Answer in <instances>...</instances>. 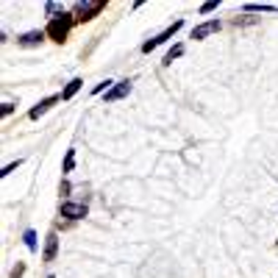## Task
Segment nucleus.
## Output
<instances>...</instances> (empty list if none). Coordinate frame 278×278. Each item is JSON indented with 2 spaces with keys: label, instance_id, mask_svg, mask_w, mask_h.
<instances>
[{
  "label": "nucleus",
  "instance_id": "2",
  "mask_svg": "<svg viewBox=\"0 0 278 278\" xmlns=\"http://www.w3.org/2000/svg\"><path fill=\"white\" fill-rule=\"evenodd\" d=\"M100 11H103V3H78V6H75V20L86 22V20H92V17L100 14Z\"/></svg>",
  "mask_w": 278,
  "mask_h": 278
},
{
  "label": "nucleus",
  "instance_id": "6",
  "mask_svg": "<svg viewBox=\"0 0 278 278\" xmlns=\"http://www.w3.org/2000/svg\"><path fill=\"white\" fill-rule=\"evenodd\" d=\"M128 92H131V83H128V81H120L114 89L106 92V100H109V103H111V100H120V97H125Z\"/></svg>",
  "mask_w": 278,
  "mask_h": 278
},
{
  "label": "nucleus",
  "instance_id": "13",
  "mask_svg": "<svg viewBox=\"0 0 278 278\" xmlns=\"http://www.w3.org/2000/svg\"><path fill=\"white\" fill-rule=\"evenodd\" d=\"M25 245H28L31 250L36 248V236H34V231H25Z\"/></svg>",
  "mask_w": 278,
  "mask_h": 278
},
{
  "label": "nucleus",
  "instance_id": "5",
  "mask_svg": "<svg viewBox=\"0 0 278 278\" xmlns=\"http://www.w3.org/2000/svg\"><path fill=\"white\" fill-rule=\"evenodd\" d=\"M220 31V20H208V22H203V25H198L192 31V39H206V36H211V34H217Z\"/></svg>",
  "mask_w": 278,
  "mask_h": 278
},
{
  "label": "nucleus",
  "instance_id": "17",
  "mask_svg": "<svg viewBox=\"0 0 278 278\" xmlns=\"http://www.w3.org/2000/svg\"><path fill=\"white\" fill-rule=\"evenodd\" d=\"M109 83H111V81H103V83H97V86H95V92H103V89H109Z\"/></svg>",
  "mask_w": 278,
  "mask_h": 278
},
{
  "label": "nucleus",
  "instance_id": "18",
  "mask_svg": "<svg viewBox=\"0 0 278 278\" xmlns=\"http://www.w3.org/2000/svg\"><path fill=\"white\" fill-rule=\"evenodd\" d=\"M59 11V3H48V14H56Z\"/></svg>",
  "mask_w": 278,
  "mask_h": 278
},
{
  "label": "nucleus",
  "instance_id": "4",
  "mask_svg": "<svg viewBox=\"0 0 278 278\" xmlns=\"http://www.w3.org/2000/svg\"><path fill=\"white\" fill-rule=\"evenodd\" d=\"M62 217H67V220H81V217H86V206H83V203H62Z\"/></svg>",
  "mask_w": 278,
  "mask_h": 278
},
{
  "label": "nucleus",
  "instance_id": "11",
  "mask_svg": "<svg viewBox=\"0 0 278 278\" xmlns=\"http://www.w3.org/2000/svg\"><path fill=\"white\" fill-rule=\"evenodd\" d=\"M181 53H184V48H181V45H175V48L170 50V53H167V56H164V64H170V62H173V59H178Z\"/></svg>",
  "mask_w": 278,
  "mask_h": 278
},
{
  "label": "nucleus",
  "instance_id": "9",
  "mask_svg": "<svg viewBox=\"0 0 278 278\" xmlns=\"http://www.w3.org/2000/svg\"><path fill=\"white\" fill-rule=\"evenodd\" d=\"M56 253H59V236L48 234V245H45V262H53Z\"/></svg>",
  "mask_w": 278,
  "mask_h": 278
},
{
  "label": "nucleus",
  "instance_id": "14",
  "mask_svg": "<svg viewBox=\"0 0 278 278\" xmlns=\"http://www.w3.org/2000/svg\"><path fill=\"white\" fill-rule=\"evenodd\" d=\"M20 164H22V161H20V159L14 161V164H6V167H3V175H8V173H14V170H17V167H20Z\"/></svg>",
  "mask_w": 278,
  "mask_h": 278
},
{
  "label": "nucleus",
  "instance_id": "16",
  "mask_svg": "<svg viewBox=\"0 0 278 278\" xmlns=\"http://www.w3.org/2000/svg\"><path fill=\"white\" fill-rule=\"evenodd\" d=\"M11 111H14V103H3V109H0V114H3V117H8Z\"/></svg>",
  "mask_w": 278,
  "mask_h": 278
},
{
  "label": "nucleus",
  "instance_id": "10",
  "mask_svg": "<svg viewBox=\"0 0 278 278\" xmlns=\"http://www.w3.org/2000/svg\"><path fill=\"white\" fill-rule=\"evenodd\" d=\"M81 83H83L81 78H72V81H70L67 86H64V92H62V100H70V97H72L78 89H81Z\"/></svg>",
  "mask_w": 278,
  "mask_h": 278
},
{
  "label": "nucleus",
  "instance_id": "12",
  "mask_svg": "<svg viewBox=\"0 0 278 278\" xmlns=\"http://www.w3.org/2000/svg\"><path fill=\"white\" fill-rule=\"evenodd\" d=\"M72 164H75V150L67 153V159H64V173H70V170H72Z\"/></svg>",
  "mask_w": 278,
  "mask_h": 278
},
{
  "label": "nucleus",
  "instance_id": "3",
  "mask_svg": "<svg viewBox=\"0 0 278 278\" xmlns=\"http://www.w3.org/2000/svg\"><path fill=\"white\" fill-rule=\"evenodd\" d=\"M178 28H181V20H178V22H173V25H170V28H164V31H161L159 36H153L150 42H145V45H142V50H145V53H150L153 48H159L161 42H167V39H170V36H173L175 31H178Z\"/></svg>",
  "mask_w": 278,
  "mask_h": 278
},
{
  "label": "nucleus",
  "instance_id": "15",
  "mask_svg": "<svg viewBox=\"0 0 278 278\" xmlns=\"http://www.w3.org/2000/svg\"><path fill=\"white\" fill-rule=\"evenodd\" d=\"M217 6H220V3H203V6H201V14H208V11H214Z\"/></svg>",
  "mask_w": 278,
  "mask_h": 278
},
{
  "label": "nucleus",
  "instance_id": "7",
  "mask_svg": "<svg viewBox=\"0 0 278 278\" xmlns=\"http://www.w3.org/2000/svg\"><path fill=\"white\" fill-rule=\"evenodd\" d=\"M59 97H62V95H50V97H45V100H42L39 106H34V109H31V120H39L42 114H45V111H48L50 106H53L56 100H59Z\"/></svg>",
  "mask_w": 278,
  "mask_h": 278
},
{
  "label": "nucleus",
  "instance_id": "8",
  "mask_svg": "<svg viewBox=\"0 0 278 278\" xmlns=\"http://www.w3.org/2000/svg\"><path fill=\"white\" fill-rule=\"evenodd\" d=\"M42 39H45L42 31H28V34L20 36V45H22V48H34V45H39Z\"/></svg>",
  "mask_w": 278,
  "mask_h": 278
},
{
  "label": "nucleus",
  "instance_id": "1",
  "mask_svg": "<svg viewBox=\"0 0 278 278\" xmlns=\"http://www.w3.org/2000/svg\"><path fill=\"white\" fill-rule=\"evenodd\" d=\"M70 25H72V20H70V14H62V17H53L48 25V36L56 42H64L70 34Z\"/></svg>",
  "mask_w": 278,
  "mask_h": 278
}]
</instances>
